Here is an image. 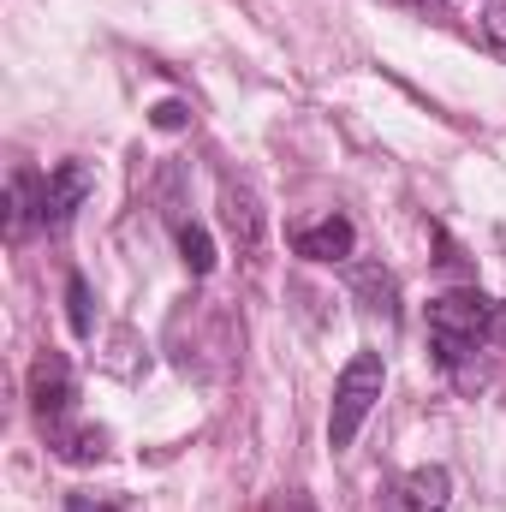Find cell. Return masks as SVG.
Here are the masks:
<instances>
[{
	"label": "cell",
	"instance_id": "8fae6325",
	"mask_svg": "<svg viewBox=\"0 0 506 512\" xmlns=\"http://www.w3.org/2000/svg\"><path fill=\"white\" fill-rule=\"evenodd\" d=\"M268 512H316V507H310V495H304V489H286V495H274V501H268Z\"/></svg>",
	"mask_w": 506,
	"mask_h": 512
},
{
	"label": "cell",
	"instance_id": "52a82bcc",
	"mask_svg": "<svg viewBox=\"0 0 506 512\" xmlns=\"http://www.w3.org/2000/svg\"><path fill=\"white\" fill-rule=\"evenodd\" d=\"M352 245H358V233H352L346 215H322V221H310V227L292 233V251L304 256V262H346Z\"/></svg>",
	"mask_w": 506,
	"mask_h": 512
},
{
	"label": "cell",
	"instance_id": "30bf717a",
	"mask_svg": "<svg viewBox=\"0 0 506 512\" xmlns=\"http://www.w3.org/2000/svg\"><path fill=\"white\" fill-rule=\"evenodd\" d=\"M179 251H185V268H191V274H209V268H215L209 233H203V227H179Z\"/></svg>",
	"mask_w": 506,
	"mask_h": 512
},
{
	"label": "cell",
	"instance_id": "3957f363",
	"mask_svg": "<svg viewBox=\"0 0 506 512\" xmlns=\"http://www.w3.org/2000/svg\"><path fill=\"white\" fill-rule=\"evenodd\" d=\"M72 399H78L72 364H66L60 352H42V358L30 364V411H36L42 435H60V429L72 423Z\"/></svg>",
	"mask_w": 506,
	"mask_h": 512
},
{
	"label": "cell",
	"instance_id": "5b68a950",
	"mask_svg": "<svg viewBox=\"0 0 506 512\" xmlns=\"http://www.w3.org/2000/svg\"><path fill=\"white\" fill-rule=\"evenodd\" d=\"M84 197H90V167H84V161H60V167L42 179V227H66Z\"/></svg>",
	"mask_w": 506,
	"mask_h": 512
},
{
	"label": "cell",
	"instance_id": "8992f818",
	"mask_svg": "<svg viewBox=\"0 0 506 512\" xmlns=\"http://www.w3.org/2000/svg\"><path fill=\"white\" fill-rule=\"evenodd\" d=\"M221 221H227V233H233L239 256L262 251V203H256L251 185H239V179H227V185H221Z\"/></svg>",
	"mask_w": 506,
	"mask_h": 512
},
{
	"label": "cell",
	"instance_id": "4fadbf2b",
	"mask_svg": "<svg viewBox=\"0 0 506 512\" xmlns=\"http://www.w3.org/2000/svg\"><path fill=\"white\" fill-rule=\"evenodd\" d=\"M483 30H489V36H495V42H506V6H495V12H489V18H483Z\"/></svg>",
	"mask_w": 506,
	"mask_h": 512
},
{
	"label": "cell",
	"instance_id": "ba28073f",
	"mask_svg": "<svg viewBox=\"0 0 506 512\" xmlns=\"http://www.w3.org/2000/svg\"><path fill=\"white\" fill-rule=\"evenodd\" d=\"M30 227H42V179L30 167H12V179H6V239L18 245Z\"/></svg>",
	"mask_w": 506,
	"mask_h": 512
},
{
	"label": "cell",
	"instance_id": "7a4b0ae2",
	"mask_svg": "<svg viewBox=\"0 0 506 512\" xmlns=\"http://www.w3.org/2000/svg\"><path fill=\"white\" fill-rule=\"evenodd\" d=\"M381 387H387V358H381V352H352V364H346L340 382H334V405H328V447H334V453H346V447L358 441V429H364L370 411H376Z\"/></svg>",
	"mask_w": 506,
	"mask_h": 512
},
{
	"label": "cell",
	"instance_id": "277c9868",
	"mask_svg": "<svg viewBox=\"0 0 506 512\" xmlns=\"http://www.w3.org/2000/svg\"><path fill=\"white\" fill-rule=\"evenodd\" d=\"M447 501H453L447 465H411V471L387 489V507L381 512H447Z\"/></svg>",
	"mask_w": 506,
	"mask_h": 512
},
{
	"label": "cell",
	"instance_id": "9c48e42d",
	"mask_svg": "<svg viewBox=\"0 0 506 512\" xmlns=\"http://www.w3.org/2000/svg\"><path fill=\"white\" fill-rule=\"evenodd\" d=\"M66 304H72V334L90 340L96 316H90V280H84V274H66Z\"/></svg>",
	"mask_w": 506,
	"mask_h": 512
},
{
	"label": "cell",
	"instance_id": "5bb4252c",
	"mask_svg": "<svg viewBox=\"0 0 506 512\" xmlns=\"http://www.w3.org/2000/svg\"><path fill=\"white\" fill-rule=\"evenodd\" d=\"M179 120H185V108H173V102H167V108H155V126H167V131H173Z\"/></svg>",
	"mask_w": 506,
	"mask_h": 512
},
{
	"label": "cell",
	"instance_id": "9a60e30c",
	"mask_svg": "<svg viewBox=\"0 0 506 512\" xmlns=\"http://www.w3.org/2000/svg\"><path fill=\"white\" fill-rule=\"evenodd\" d=\"M399 6H435V0H399Z\"/></svg>",
	"mask_w": 506,
	"mask_h": 512
},
{
	"label": "cell",
	"instance_id": "7c38bea8",
	"mask_svg": "<svg viewBox=\"0 0 506 512\" xmlns=\"http://www.w3.org/2000/svg\"><path fill=\"white\" fill-rule=\"evenodd\" d=\"M66 512H120V507H108V501H96V495H72Z\"/></svg>",
	"mask_w": 506,
	"mask_h": 512
},
{
	"label": "cell",
	"instance_id": "6da1fadb",
	"mask_svg": "<svg viewBox=\"0 0 506 512\" xmlns=\"http://www.w3.org/2000/svg\"><path fill=\"white\" fill-rule=\"evenodd\" d=\"M506 340V304H495L489 292H477V286H465V292H441L435 304H429V352L447 364V370H459V364H471L483 346H495Z\"/></svg>",
	"mask_w": 506,
	"mask_h": 512
}]
</instances>
